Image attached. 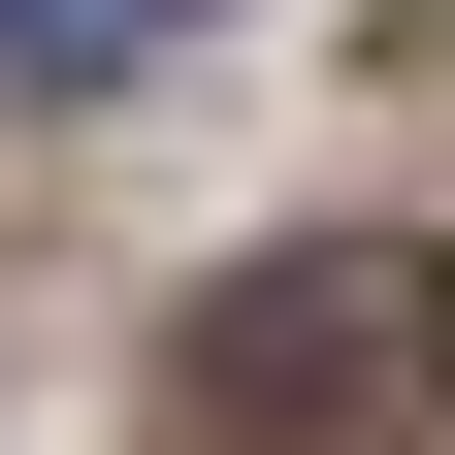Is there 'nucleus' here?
Returning a JSON list of instances; mask_svg holds the SVG:
<instances>
[{"label": "nucleus", "mask_w": 455, "mask_h": 455, "mask_svg": "<svg viewBox=\"0 0 455 455\" xmlns=\"http://www.w3.org/2000/svg\"><path fill=\"white\" fill-rule=\"evenodd\" d=\"M196 423H260V455L455 423V260H423V228H293V260H228V293H196Z\"/></svg>", "instance_id": "obj_1"}, {"label": "nucleus", "mask_w": 455, "mask_h": 455, "mask_svg": "<svg viewBox=\"0 0 455 455\" xmlns=\"http://www.w3.org/2000/svg\"><path fill=\"white\" fill-rule=\"evenodd\" d=\"M163 33H228V0H0V66H33V98H131Z\"/></svg>", "instance_id": "obj_2"}]
</instances>
